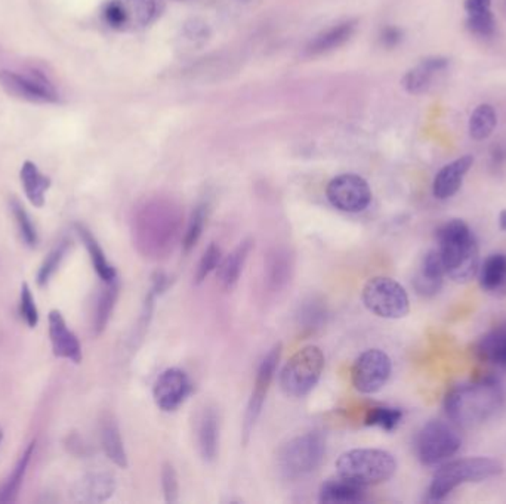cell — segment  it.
I'll use <instances>...</instances> for the list:
<instances>
[{"label": "cell", "instance_id": "8fae6325", "mask_svg": "<svg viewBox=\"0 0 506 504\" xmlns=\"http://www.w3.org/2000/svg\"><path fill=\"white\" fill-rule=\"evenodd\" d=\"M393 363L381 349L365 351L354 361L351 381L358 392L372 395L381 391L390 381Z\"/></svg>", "mask_w": 506, "mask_h": 504}, {"label": "cell", "instance_id": "ac0fdd59", "mask_svg": "<svg viewBox=\"0 0 506 504\" xmlns=\"http://www.w3.org/2000/svg\"><path fill=\"white\" fill-rule=\"evenodd\" d=\"M448 64L450 61L446 57H428V58L422 59L404 75L402 82V87L411 95L427 94L431 89L437 76L447 70Z\"/></svg>", "mask_w": 506, "mask_h": 504}, {"label": "cell", "instance_id": "bcb514c9", "mask_svg": "<svg viewBox=\"0 0 506 504\" xmlns=\"http://www.w3.org/2000/svg\"><path fill=\"white\" fill-rule=\"evenodd\" d=\"M0 441H2V432H0Z\"/></svg>", "mask_w": 506, "mask_h": 504}, {"label": "cell", "instance_id": "277c9868", "mask_svg": "<svg viewBox=\"0 0 506 504\" xmlns=\"http://www.w3.org/2000/svg\"><path fill=\"white\" fill-rule=\"evenodd\" d=\"M503 466L492 457H466L453 460L436 472L428 490V499L432 501L444 500L457 487L471 482H483L501 475Z\"/></svg>", "mask_w": 506, "mask_h": 504}, {"label": "cell", "instance_id": "30bf717a", "mask_svg": "<svg viewBox=\"0 0 506 504\" xmlns=\"http://www.w3.org/2000/svg\"><path fill=\"white\" fill-rule=\"evenodd\" d=\"M156 13V0H107L101 8V18L110 29L128 33L147 27Z\"/></svg>", "mask_w": 506, "mask_h": 504}, {"label": "cell", "instance_id": "cb8c5ba5", "mask_svg": "<svg viewBox=\"0 0 506 504\" xmlns=\"http://www.w3.org/2000/svg\"><path fill=\"white\" fill-rule=\"evenodd\" d=\"M197 444L206 462H213L220 450V418L215 410L206 409L197 425Z\"/></svg>", "mask_w": 506, "mask_h": 504}, {"label": "cell", "instance_id": "7c38bea8", "mask_svg": "<svg viewBox=\"0 0 506 504\" xmlns=\"http://www.w3.org/2000/svg\"><path fill=\"white\" fill-rule=\"evenodd\" d=\"M326 195L335 209L347 213H360L372 202V190L358 175H339L329 182Z\"/></svg>", "mask_w": 506, "mask_h": 504}, {"label": "cell", "instance_id": "9a60e30c", "mask_svg": "<svg viewBox=\"0 0 506 504\" xmlns=\"http://www.w3.org/2000/svg\"><path fill=\"white\" fill-rule=\"evenodd\" d=\"M190 392V377L179 368H169L158 376L154 384L153 397L158 409L169 413L178 409L187 400Z\"/></svg>", "mask_w": 506, "mask_h": 504}, {"label": "cell", "instance_id": "f6af8a7d", "mask_svg": "<svg viewBox=\"0 0 506 504\" xmlns=\"http://www.w3.org/2000/svg\"><path fill=\"white\" fill-rule=\"evenodd\" d=\"M499 228H501L502 231H506V209L501 212V215H499Z\"/></svg>", "mask_w": 506, "mask_h": 504}, {"label": "cell", "instance_id": "ee69618b", "mask_svg": "<svg viewBox=\"0 0 506 504\" xmlns=\"http://www.w3.org/2000/svg\"><path fill=\"white\" fill-rule=\"evenodd\" d=\"M465 13L466 15L493 13L492 0H465Z\"/></svg>", "mask_w": 506, "mask_h": 504}, {"label": "cell", "instance_id": "d590c367", "mask_svg": "<svg viewBox=\"0 0 506 504\" xmlns=\"http://www.w3.org/2000/svg\"><path fill=\"white\" fill-rule=\"evenodd\" d=\"M68 248H70L68 240L59 241V243L50 250V255L46 256L38 273V284L41 285V287L48 284V283L50 282V278L54 277V274L59 271V265L64 261V257H66L67 252H68Z\"/></svg>", "mask_w": 506, "mask_h": 504}, {"label": "cell", "instance_id": "7bdbcfd3", "mask_svg": "<svg viewBox=\"0 0 506 504\" xmlns=\"http://www.w3.org/2000/svg\"><path fill=\"white\" fill-rule=\"evenodd\" d=\"M379 39H381V43L385 48H395V46H399L402 43V32L395 25H388L385 29H382Z\"/></svg>", "mask_w": 506, "mask_h": 504}, {"label": "cell", "instance_id": "f1b7e54d", "mask_svg": "<svg viewBox=\"0 0 506 504\" xmlns=\"http://www.w3.org/2000/svg\"><path fill=\"white\" fill-rule=\"evenodd\" d=\"M76 228H77V234L84 241L85 248H86L87 253H89L92 266L95 269V273L98 274V277L104 283L116 282V269L108 262L104 250L101 248L100 243L96 241L95 237L92 236V232L84 225H77Z\"/></svg>", "mask_w": 506, "mask_h": 504}, {"label": "cell", "instance_id": "ba28073f", "mask_svg": "<svg viewBox=\"0 0 506 504\" xmlns=\"http://www.w3.org/2000/svg\"><path fill=\"white\" fill-rule=\"evenodd\" d=\"M462 438L453 423L431 420L416 436V455L423 466H437L447 462L461 450Z\"/></svg>", "mask_w": 506, "mask_h": 504}, {"label": "cell", "instance_id": "d6a6232c", "mask_svg": "<svg viewBox=\"0 0 506 504\" xmlns=\"http://www.w3.org/2000/svg\"><path fill=\"white\" fill-rule=\"evenodd\" d=\"M34 448H36V443L33 441L25 448L22 457L18 460V464H15L14 471L11 472V475L8 476V480L5 481V484L0 488V503H14V501L17 500L18 492H20V488H22L23 480H24L25 472H27V467H29L32 455H33Z\"/></svg>", "mask_w": 506, "mask_h": 504}, {"label": "cell", "instance_id": "f35d334b", "mask_svg": "<svg viewBox=\"0 0 506 504\" xmlns=\"http://www.w3.org/2000/svg\"><path fill=\"white\" fill-rule=\"evenodd\" d=\"M466 27L474 36L489 39L496 33V18L493 13L466 15Z\"/></svg>", "mask_w": 506, "mask_h": 504}, {"label": "cell", "instance_id": "4dcf8cb0", "mask_svg": "<svg viewBox=\"0 0 506 504\" xmlns=\"http://www.w3.org/2000/svg\"><path fill=\"white\" fill-rule=\"evenodd\" d=\"M24 193L29 202L36 207L45 204L46 191L50 190V179L39 170L38 166L25 162L20 172Z\"/></svg>", "mask_w": 506, "mask_h": 504}, {"label": "cell", "instance_id": "ab89813d", "mask_svg": "<svg viewBox=\"0 0 506 504\" xmlns=\"http://www.w3.org/2000/svg\"><path fill=\"white\" fill-rule=\"evenodd\" d=\"M20 315L24 320L25 324L30 328H34L39 323V312L34 302L33 293L27 283L22 285V294H20Z\"/></svg>", "mask_w": 506, "mask_h": 504}, {"label": "cell", "instance_id": "e0dca14e", "mask_svg": "<svg viewBox=\"0 0 506 504\" xmlns=\"http://www.w3.org/2000/svg\"><path fill=\"white\" fill-rule=\"evenodd\" d=\"M50 339L55 356L75 364L82 361V346L79 339L68 328L63 315L57 310L50 312Z\"/></svg>", "mask_w": 506, "mask_h": 504}, {"label": "cell", "instance_id": "4316f807", "mask_svg": "<svg viewBox=\"0 0 506 504\" xmlns=\"http://www.w3.org/2000/svg\"><path fill=\"white\" fill-rule=\"evenodd\" d=\"M101 444L108 459L117 466H128L125 446L122 439L121 429L117 425L116 418L112 414H105L101 420Z\"/></svg>", "mask_w": 506, "mask_h": 504}, {"label": "cell", "instance_id": "836d02e7", "mask_svg": "<svg viewBox=\"0 0 506 504\" xmlns=\"http://www.w3.org/2000/svg\"><path fill=\"white\" fill-rule=\"evenodd\" d=\"M209 216V202H200L195 206L194 211L191 213L190 220H188L187 230L184 234L183 248L184 252H190L191 248H194L200 237L203 234L204 225L208 220Z\"/></svg>", "mask_w": 506, "mask_h": 504}, {"label": "cell", "instance_id": "44dd1931", "mask_svg": "<svg viewBox=\"0 0 506 504\" xmlns=\"http://www.w3.org/2000/svg\"><path fill=\"white\" fill-rule=\"evenodd\" d=\"M478 283L483 292L498 298L506 296V255L493 253L478 268Z\"/></svg>", "mask_w": 506, "mask_h": 504}, {"label": "cell", "instance_id": "60d3db41", "mask_svg": "<svg viewBox=\"0 0 506 504\" xmlns=\"http://www.w3.org/2000/svg\"><path fill=\"white\" fill-rule=\"evenodd\" d=\"M220 261L221 248H218L215 243H212L211 246L206 248V252L203 253L202 259H200L199 266H197V271H195V282H204L209 274L218 268Z\"/></svg>", "mask_w": 506, "mask_h": 504}, {"label": "cell", "instance_id": "603a6c76", "mask_svg": "<svg viewBox=\"0 0 506 504\" xmlns=\"http://www.w3.org/2000/svg\"><path fill=\"white\" fill-rule=\"evenodd\" d=\"M294 271V259L286 248H276L267 256L266 284L267 289L278 293L291 282Z\"/></svg>", "mask_w": 506, "mask_h": 504}, {"label": "cell", "instance_id": "1f68e13d", "mask_svg": "<svg viewBox=\"0 0 506 504\" xmlns=\"http://www.w3.org/2000/svg\"><path fill=\"white\" fill-rule=\"evenodd\" d=\"M498 126V112L490 104H480L469 117L468 132L474 141L489 140Z\"/></svg>", "mask_w": 506, "mask_h": 504}, {"label": "cell", "instance_id": "5b68a950", "mask_svg": "<svg viewBox=\"0 0 506 504\" xmlns=\"http://www.w3.org/2000/svg\"><path fill=\"white\" fill-rule=\"evenodd\" d=\"M337 471L345 480L367 487L390 481L397 472V460L388 451L356 448L339 455Z\"/></svg>", "mask_w": 506, "mask_h": 504}, {"label": "cell", "instance_id": "3957f363", "mask_svg": "<svg viewBox=\"0 0 506 504\" xmlns=\"http://www.w3.org/2000/svg\"><path fill=\"white\" fill-rule=\"evenodd\" d=\"M181 215L172 202H151L142 207L133 234L144 255L158 259L172 250L179 236Z\"/></svg>", "mask_w": 506, "mask_h": 504}, {"label": "cell", "instance_id": "6da1fadb", "mask_svg": "<svg viewBox=\"0 0 506 504\" xmlns=\"http://www.w3.org/2000/svg\"><path fill=\"white\" fill-rule=\"evenodd\" d=\"M505 393L498 381L485 377L457 384L444 398L448 420L456 428L471 429L483 425L502 409Z\"/></svg>", "mask_w": 506, "mask_h": 504}, {"label": "cell", "instance_id": "7402d4cb", "mask_svg": "<svg viewBox=\"0 0 506 504\" xmlns=\"http://www.w3.org/2000/svg\"><path fill=\"white\" fill-rule=\"evenodd\" d=\"M480 360L506 370V321L487 331L475 345Z\"/></svg>", "mask_w": 506, "mask_h": 504}, {"label": "cell", "instance_id": "ffe728a7", "mask_svg": "<svg viewBox=\"0 0 506 504\" xmlns=\"http://www.w3.org/2000/svg\"><path fill=\"white\" fill-rule=\"evenodd\" d=\"M116 490V481L110 473H87L73 488V500L80 503H101L110 499Z\"/></svg>", "mask_w": 506, "mask_h": 504}, {"label": "cell", "instance_id": "4fadbf2b", "mask_svg": "<svg viewBox=\"0 0 506 504\" xmlns=\"http://www.w3.org/2000/svg\"><path fill=\"white\" fill-rule=\"evenodd\" d=\"M0 83L9 95L30 101V103L50 104L59 101V94L52 83L42 73H15V71L0 70Z\"/></svg>", "mask_w": 506, "mask_h": 504}, {"label": "cell", "instance_id": "74e56055", "mask_svg": "<svg viewBox=\"0 0 506 504\" xmlns=\"http://www.w3.org/2000/svg\"><path fill=\"white\" fill-rule=\"evenodd\" d=\"M299 326L305 330H314L319 328L326 320V306L323 302H319L316 299H312L303 303L298 314Z\"/></svg>", "mask_w": 506, "mask_h": 504}, {"label": "cell", "instance_id": "d6986e66", "mask_svg": "<svg viewBox=\"0 0 506 504\" xmlns=\"http://www.w3.org/2000/svg\"><path fill=\"white\" fill-rule=\"evenodd\" d=\"M474 165L473 156H462L443 166L432 182V194L438 200L452 199L464 184L465 176Z\"/></svg>", "mask_w": 506, "mask_h": 504}, {"label": "cell", "instance_id": "8d00e7d4", "mask_svg": "<svg viewBox=\"0 0 506 504\" xmlns=\"http://www.w3.org/2000/svg\"><path fill=\"white\" fill-rule=\"evenodd\" d=\"M402 411L393 407H375L366 416V425L378 426L381 429L394 430L402 423Z\"/></svg>", "mask_w": 506, "mask_h": 504}, {"label": "cell", "instance_id": "52a82bcc", "mask_svg": "<svg viewBox=\"0 0 506 504\" xmlns=\"http://www.w3.org/2000/svg\"><path fill=\"white\" fill-rule=\"evenodd\" d=\"M324 370V354L310 345L291 356L280 373V386L289 397H305L319 383Z\"/></svg>", "mask_w": 506, "mask_h": 504}, {"label": "cell", "instance_id": "e575fe53", "mask_svg": "<svg viewBox=\"0 0 506 504\" xmlns=\"http://www.w3.org/2000/svg\"><path fill=\"white\" fill-rule=\"evenodd\" d=\"M9 209L13 212L14 220L17 223L18 232H20L23 241L29 248H36L39 243L38 230L34 227L33 220L30 218L24 206L17 199H13L9 202Z\"/></svg>", "mask_w": 506, "mask_h": 504}, {"label": "cell", "instance_id": "9c48e42d", "mask_svg": "<svg viewBox=\"0 0 506 504\" xmlns=\"http://www.w3.org/2000/svg\"><path fill=\"white\" fill-rule=\"evenodd\" d=\"M361 299L366 308L381 319H404L411 310L406 289L390 277H374L363 287Z\"/></svg>", "mask_w": 506, "mask_h": 504}, {"label": "cell", "instance_id": "5bb4252c", "mask_svg": "<svg viewBox=\"0 0 506 504\" xmlns=\"http://www.w3.org/2000/svg\"><path fill=\"white\" fill-rule=\"evenodd\" d=\"M280 356H282V345H276L267 354L266 358L262 360L261 365L258 368L257 379H255V384H253L252 395H250L249 404H248V410H246L245 423H243L245 443H248L253 428H255V423H257L258 418L261 416L262 407H264L267 395L270 391L271 382L275 377Z\"/></svg>", "mask_w": 506, "mask_h": 504}, {"label": "cell", "instance_id": "484cf974", "mask_svg": "<svg viewBox=\"0 0 506 504\" xmlns=\"http://www.w3.org/2000/svg\"><path fill=\"white\" fill-rule=\"evenodd\" d=\"M356 27H357L356 21H345L340 24L333 25L330 29L324 30L310 41L307 48L308 54H328L330 50H338L351 39L356 32Z\"/></svg>", "mask_w": 506, "mask_h": 504}, {"label": "cell", "instance_id": "b9f144b4", "mask_svg": "<svg viewBox=\"0 0 506 504\" xmlns=\"http://www.w3.org/2000/svg\"><path fill=\"white\" fill-rule=\"evenodd\" d=\"M162 488L167 503H175L178 500V476H176L174 466L170 464H165V466H163Z\"/></svg>", "mask_w": 506, "mask_h": 504}, {"label": "cell", "instance_id": "f546056e", "mask_svg": "<svg viewBox=\"0 0 506 504\" xmlns=\"http://www.w3.org/2000/svg\"><path fill=\"white\" fill-rule=\"evenodd\" d=\"M119 298V284L116 282L105 283L96 296L95 308L92 315V330L94 335L100 336L105 330L108 321L112 319L113 310Z\"/></svg>", "mask_w": 506, "mask_h": 504}, {"label": "cell", "instance_id": "2e32d148", "mask_svg": "<svg viewBox=\"0 0 506 504\" xmlns=\"http://www.w3.org/2000/svg\"><path fill=\"white\" fill-rule=\"evenodd\" d=\"M444 271L443 261L437 248H432L422 257L420 266L413 277V289L422 298H434L443 289Z\"/></svg>", "mask_w": 506, "mask_h": 504}, {"label": "cell", "instance_id": "8992f818", "mask_svg": "<svg viewBox=\"0 0 506 504\" xmlns=\"http://www.w3.org/2000/svg\"><path fill=\"white\" fill-rule=\"evenodd\" d=\"M326 454V439L321 432H308L291 439L278 450V471L286 480H299L316 471Z\"/></svg>", "mask_w": 506, "mask_h": 504}, {"label": "cell", "instance_id": "7a4b0ae2", "mask_svg": "<svg viewBox=\"0 0 506 504\" xmlns=\"http://www.w3.org/2000/svg\"><path fill=\"white\" fill-rule=\"evenodd\" d=\"M437 243L446 277L465 284L477 275L480 248L468 223L462 220H447L437 232Z\"/></svg>", "mask_w": 506, "mask_h": 504}, {"label": "cell", "instance_id": "83f0119b", "mask_svg": "<svg viewBox=\"0 0 506 504\" xmlns=\"http://www.w3.org/2000/svg\"><path fill=\"white\" fill-rule=\"evenodd\" d=\"M252 240L241 241L234 248V252L225 257L221 265H218V278H220V283L224 285L225 289H232L239 282L243 266L249 257V253L252 252Z\"/></svg>", "mask_w": 506, "mask_h": 504}, {"label": "cell", "instance_id": "d4e9b609", "mask_svg": "<svg viewBox=\"0 0 506 504\" xmlns=\"http://www.w3.org/2000/svg\"><path fill=\"white\" fill-rule=\"evenodd\" d=\"M365 500V487L342 476L329 480L320 488L321 503L353 504Z\"/></svg>", "mask_w": 506, "mask_h": 504}]
</instances>
